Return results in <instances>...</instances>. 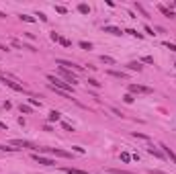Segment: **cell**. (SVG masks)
Instances as JSON below:
<instances>
[{"label": "cell", "instance_id": "1", "mask_svg": "<svg viewBox=\"0 0 176 174\" xmlns=\"http://www.w3.org/2000/svg\"><path fill=\"white\" fill-rule=\"evenodd\" d=\"M47 80H49V88H55V90H61V92H66L72 96V92H74V88H72V84H68V82L60 80V78H55L53 74H47Z\"/></svg>", "mask_w": 176, "mask_h": 174}, {"label": "cell", "instance_id": "2", "mask_svg": "<svg viewBox=\"0 0 176 174\" xmlns=\"http://www.w3.org/2000/svg\"><path fill=\"white\" fill-rule=\"evenodd\" d=\"M129 92H133V94H152L154 90L149 86H141V84H129Z\"/></svg>", "mask_w": 176, "mask_h": 174}, {"label": "cell", "instance_id": "3", "mask_svg": "<svg viewBox=\"0 0 176 174\" xmlns=\"http://www.w3.org/2000/svg\"><path fill=\"white\" fill-rule=\"evenodd\" d=\"M60 68H66V70H76V72H82V66L74 64V61H68V60H57L55 61Z\"/></svg>", "mask_w": 176, "mask_h": 174}, {"label": "cell", "instance_id": "4", "mask_svg": "<svg viewBox=\"0 0 176 174\" xmlns=\"http://www.w3.org/2000/svg\"><path fill=\"white\" fill-rule=\"evenodd\" d=\"M13 146H16V147H29V150H33L35 154L39 152V146H35V143H31V141H27V139H14Z\"/></svg>", "mask_w": 176, "mask_h": 174}, {"label": "cell", "instance_id": "5", "mask_svg": "<svg viewBox=\"0 0 176 174\" xmlns=\"http://www.w3.org/2000/svg\"><path fill=\"white\" fill-rule=\"evenodd\" d=\"M33 160L37 162V164H43V166H55V160L45 158V156H41V154H33Z\"/></svg>", "mask_w": 176, "mask_h": 174}, {"label": "cell", "instance_id": "6", "mask_svg": "<svg viewBox=\"0 0 176 174\" xmlns=\"http://www.w3.org/2000/svg\"><path fill=\"white\" fill-rule=\"evenodd\" d=\"M41 152H51V154L60 156V158H70V152H64V150H57V147H39V154Z\"/></svg>", "mask_w": 176, "mask_h": 174}, {"label": "cell", "instance_id": "7", "mask_svg": "<svg viewBox=\"0 0 176 174\" xmlns=\"http://www.w3.org/2000/svg\"><path fill=\"white\" fill-rule=\"evenodd\" d=\"M60 74H61V76H64V78H66V80L70 82V84H72V86H74L76 82H78V80H76V76H74L72 72H70V70H66V68H60Z\"/></svg>", "mask_w": 176, "mask_h": 174}, {"label": "cell", "instance_id": "8", "mask_svg": "<svg viewBox=\"0 0 176 174\" xmlns=\"http://www.w3.org/2000/svg\"><path fill=\"white\" fill-rule=\"evenodd\" d=\"M2 82H4V84H6L8 88H13V90H16V92H25V88L20 86V84H16V82H13V80H8V78H4Z\"/></svg>", "mask_w": 176, "mask_h": 174}, {"label": "cell", "instance_id": "9", "mask_svg": "<svg viewBox=\"0 0 176 174\" xmlns=\"http://www.w3.org/2000/svg\"><path fill=\"white\" fill-rule=\"evenodd\" d=\"M160 147H162V150H164V156H168L170 160H172V162H174V164H176V154H174V152H172V150H170L168 146H164V143H160Z\"/></svg>", "mask_w": 176, "mask_h": 174}, {"label": "cell", "instance_id": "10", "mask_svg": "<svg viewBox=\"0 0 176 174\" xmlns=\"http://www.w3.org/2000/svg\"><path fill=\"white\" fill-rule=\"evenodd\" d=\"M160 13L164 14V17H168V19H174V10H172V8H168V6H164V4H160Z\"/></svg>", "mask_w": 176, "mask_h": 174}, {"label": "cell", "instance_id": "11", "mask_svg": "<svg viewBox=\"0 0 176 174\" xmlns=\"http://www.w3.org/2000/svg\"><path fill=\"white\" fill-rule=\"evenodd\" d=\"M102 31H105V33H111V35H121V29L113 27V25H107V27H102Z\"/></svg>", "mask_w": 176, "mask_h": 174}, {"label": "cell", "instance_id": "12", "mask_svg": "<svg viewBox=\"0 0 176 174\" xmlns=\"http://www.w3.org/2000/svg\"><path fill=\"white\" fill-rule=\"evenodd\" d=\"M127 68L129 70H135V72H141L143 70V66L139 64V61H131V64H127Z\"/></svg>", "mask_w": 176, "mask_h": 174}, {"label": "cell", "instance_id": "13", "mask_svg": "<svg viewBox=\"0 0 176 174\" xmlns=\"http://www.w3.org/2000/svg\"><path fill=\"white\" fill-rule=\"evenodd\" d=\"M148 152H149L152 156H156V158H164V154L160 152V150H158V147H154V146H149V147H148Z\"/></svg>", "mask_w": 176, "mask_h": 174}, {"label": "cell", "instance_id": "14", "mask_svg": "<svg viewBox=\"0 0 176 174\" xmlns=\"http://www.w3.org/2000/svg\"><path fill=\"white\" fill-rule=\"evenodd\" d=\"M101 61H102V64H108V66H115V60L108 57V55H101Z\"/></svg>", "mask_w": 176, "mask_h": 174}, {"label": "cell", "instance_id": "15", "mask_svg": "<svg viewBox=\"0 0 176 174\" xmlns=\"http://www.w3.org/2000/svg\"><path fill=\"white\" fill-rule=\"evenodd\" d=\"M64 172H68V174H86L84 170H78V168H64Z\"/></svg>", "mask_w": 176, "mask_h": 174}, {"label": "cell", "instance_id": "16", "mask_svg": "<svg viewBox=\"0 0 176 174\" xmlns=\"http://www.w3.org/2000/svg\"><path fill=\"white\" fill-rule=\"evenodd\" d=\"M108 74H111V76H115V78H121V80H125V78H127V76H125L123 72H115V70H111Z\"/></svg>", "mask_w": 176, "mask_h": 174}, {"label": "cell", "instance_id": "17", "mask_svg": "<svg viewBox=\"0 0 176 174\" xmlns=\"http://www.w3.org/2000/svg\"><path fill=\"white\" fill-rule=\"evenodd\" d=\"M60 117L61 115L57 113V111H51V113H49V121H60Z\"/></svg>", "mask_w": 176, "mask_h": 174}, {"label": "cell", "instance_id": "18", "mask_svg": "<svg viewBox=\"0 0 176 174\" xmlns=\"http://www.w3.org/2000/svg\"><path fill=\"white\" fill-rule=\"evenodd\" d=\"M125 33H129V35H133V37H139V39H141V37H143L141 33H137L135 29H127V31H125Z\"/></svg>", "mask_w": 176, "mask_h": 174}, {"label": "cell", "instance_id": "19", "mask_svg": "<svg viewBox=\"0 0 176 174\" xmlns=\"http://www.w3.org/2000/svg\"><path fill=\"white\" fill-rule=\"evenodd\" d=\"M60 43H61L64 47H70V45H72V41H70V39H66V37H60Z\"/></svg>", "mask_w": 176, "mask_h": 174}, {"label": "cell", "instance_id": "20", "mask_svg": "<svg viewBox=\"0 0 176 174\" xmlns=\"http://www.w3.org/2000/svg\"><path fill=\"white\" fill-rule=\"evenodd\" d=\"M20 113H31V107H29V105H20Z\"/></svg>", "mask_w": 176, "mask_h": 174}, {"label": "cell", "instance_id": "21", "mask_svg": "<svg viewBox=\"0 0 176 174\" xmlns=\"http://www.w3.org/2000/svg\"><path fill=\"white\" fill-rule=\"evenodd\" d=\"M0 150H4V152H14V150H19V147H13V146H0Z\"/></svg>", "mask_w": 176, "mask_h": 174}, {"label": "cell", "instance_id": "22", "mask_svg": "<svg viewBox=\"0 0 176 174\" xmlns=\"http://www.w3.org/2000/svg\"><path fill=\"white\" fill-rule=\"evenodd\" d=\"M20 19L27 20V23H35V19H33V17H29V14H20Z\"/></svg>", "mask_w": 176, "mask_h": 174}, {"label": "cell", "instance_id": "23", "mask_svg": "<svg viewBox=\"0 0 176 174\" xmlns=\"http://www.w3.org/2000/svg\"><path fill=\"white\" fill-rule=\"evenodd\" d=\"M80 47L82 49H92V45H90L88 41H80Z\"/></svg>", "mask_w": 176, "mask_h": 174}, {"label": "cell", "instance_id": "24", "mask_svg": "<svg viewBox=\"0 0 176 174\" xmlns=\"http://www.w3.org/2000/svg\"><path fill=\"white\" fill-rule=\"evenodd\" d=\"M164 47H168V49L176 51V45H174V43H170V41H164Z\"/></svg>", "mask_w": 176, "mask_h": 174}, {"label": "cell", "instance_id": "25", "mask_svg": "<svg viewBox=\"0 0 176 174\" xmlns=\"http://www.w3.org/2000/svg\"><path fill=\"white\" fill-rule=\"evenodd\" d=\"M88 84H90V86H94V88H98V86H101V82H96L94 78H90V80H88Z\"/></svg>", "mask_w": 176, "mask_h": 174}, {"label": "cell", "instance_id": "26", "mask_svg": "<svg viewBox=\"0 0 176 174\" xmlns=\"http://www.w3.org/2000/svg\"><path fill=\"white\" fill-rule=\"evenodd\" d=\"M29 102H31L33 107H41V101H37V98H29Z\"/></svg>", "mask_w": 176, "mask_h": 174}, {"label": "cell", "instance_id": "27", "mask_svg": "<svg viewBox=\"0 0 176 174\" xmlns=\"http://www.w3.org/2000/svg\"><path fill=\"white\" fill-rule=\"evenodd\" d=\"M121 160H123V162H129V160H131V156H129L127 152H123V154H121Z\"/></svg>", "mask_w": 176, "mask_h": 174}, {"label": "cell", "instance_id": "28", "mask_svg": "<svg viewBox=\"0 0 176 174\" xmlns=\"http://www.w3.org/2000/svg\"><path fill=\"white\" fill-rule=\"evenodd\" d=\"M141 61H145V64H154V57H152V55H145Z\"/></svg>", "mask_w": 176, "mask_h": 174}, {"label": "cell", "instance_id": "29", "mask_svg": "<svg viewBox=\"0 0 176 174\" xmlns=\"http://www.w3.org/2000/svg\"><path fill=\"white\" fill-rule=\"evenodd\" d=\"M78 10H80V13H84V14H86V13H88V6H86V4H80V6H78Z\"/></svg>", "mask_w": 176, "mask_h": 174}, {"label": "cell", "instance_id": "30", "mask_svg": "<svg viewBox=\"0 0 176 174\" xmlns=\"http://www.w3.org/2000/svg\"><path fill=\"white\" fill-rule=\"evenodd\" d=\"M123 101H125V102H133V96H131V94H125Z\"/></svg>", "mask_w": 176, "mask_h": 174}, {"label": "cell", "instance_id": "31", "mask_svg": "<svg viewBox=\"0 0 176 174\" xmlns=\"http://www.w3.org/2000/svg\"><path fill=\"white\" fill-rule=\"evenodd\" d=\"M61 127H64V129H66V131H74V127H70V125H68V123H61Z\"/></svg>", "mask_w": 176, "mask_h": 174}, {"label": "cell", "instance_id": "32", "mask_svg": "<svg viewBox=\"0 0 176 174\" xmlns=\"http://www.w3.org/2000/svg\"><path fill=\"white\" fill-rule=\"evenodd\" d=\"M74 152H78V154H84V147H80V146H74Z\"/></svg>", "mask_w": 176, "mask_h": 174}, {"label": "cell", "instance_id": "33", "mask_svg": "<svg viewBox=\"0 0 176 174\" xmlns=\"http://www.w3.org/2000/svg\"><path fill=\"white\" fill-rule=\"evenodd\" d=\"M55 10H57V13H61V14H64V13H66V6H55Z\"/></svg>", "mask_w": 176, "mask_h": 174}, {"label": "cell", "instance_id": "34", "mask_svg": "<svg viewBox=\"0 0 176 174\" xmlns=\"http://www.w3.org/2000/svg\"><path fill=\"white\" fill-rule=\"evenodd\" d=\"M51 41H60V35H57V33H51Z\"/></svg>", "mask_w": 176, "mask_h": 174}, {"label": "cell", "instance_id": "35", "mask_svg": "<svg viewBox=\"0 0 176 174\" xmlns=\"http://www.w3.org/2000/svg\"><path fill=\"white\" fill-rule=\"evenodd\" d=\"M152 174H166V172H160V170H152Z\"/></svg>", "mask_w": 176, "mask_h": 174}, {"label": "cell", "instance_id": "36", "mask_svg": "<svg viewBox=\"0 0 176 174\" xmlns=\"http://www.w3.org/2000/svg\"><path fill=\"white\" fill-rule=\"evenodd\" d=\"M4 17H6V14H4V13H0V19H4Z\"/></svg>", "mask_w": 176, "mask_h": 174}, {"label": "cell", "instance_id": "37", "mask_svg": "<svg viewBox=\"0 0 176 174\" xmlns=\"http://www.w3.org/2000/svg\"><path fill=\"white\" fill-rule=\"evenodd\" d=\"M2 80H4V76H0V82H2Z\"/></svg>", "mask_w": 176, "mask_h": 174}, {"label": "cell", "instance_id": "38", "mask_svg": "<svg viewBox=\"0 0 176 174\" xmlns=\"http://www.w3.org/2000/svg\"><path fill=\"white\" fill-rule=\"evenodd\" d=\"M174 4H176V2H174Z\"/></svg>", "mask_w": 176, "mask_h": 174}]
</instances>
